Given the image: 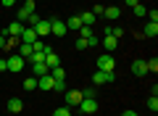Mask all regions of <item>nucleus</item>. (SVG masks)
Masks as SVG:
<instances>
[{
    "instance_id": "obj_1",
    "label": "nucleus",
    "mask_w": 158,
    "mask_h": 116,
    "mask_svg": "<svg viewBox=\"0 0 158 116\" xmlns=\"http://www.w3.org/2000/svg\"><path fill=\"white\" fill-rule=\"evenodd\" d=\"M32 13H34V0H24L16 16H19V21H21V24H27V19L32 16Z\"/></svg>"
},
{
    "instance_id": "obj_2",
    "label": "nucleus",
    "mask_w": 158,
    "mask_h": 116,
    "mask_svg": "<svg viewBox=\"0 0 158 116\" xmlns=\"http://www.w3.org/2000/svg\"><path fill=\"white\" fill-rule=\"evenodd\" d=\"M98 108H100V105H98V100L95 98H82V103H79V111H82V114H98Z\"/></svg>"
},
{
    "instance_id": "obj_3",
    "label": "nucleus",
    "mask_w": 158,
    "mask_h": 116,
    "mask_svg": "<svg viewBox=\"0 0 158 116\" xmlns=\"http://www.w3.org/2000/svg\"><path fill=\"white\" fill-rule=\"evenodd\" d=\"M113 69H116V61L111 58V53H106V55L98 58V71H113Z\"/></svg>"
},
{
    "instance_id": "obj_4",
    "label": "nucleus",
    "mask_w": 158,
    "mask_h": 116,
    "mask_svg": "<svg viewBox=\"0 0 158 116\" xmlns=\"http://www.w3.org/2000/svg\"><path fill=\"white\" fill-rule=\"evenodd\" d=\"M24 63H27V58H21V55H11V58H8V71H24Z\"/></svg>"
},
{
    "instance_id": "obj_5",
    "label": "nucleus",
    "mask_w": 158,
    "mask_h": 116,
    "mask_svg": "<svg viewBox=\"0 0 158 116\" xmlns=\"http://www.w3.org/2000/svg\"><path fill=\"white\" fill-rule=\"evenodd\" d=\"M66 24L61 21V19H50V34H56V37H66Z\"/></svg>"
},
{
    "instance_id": "obj_6",
    "label": "nucleus",
    "mask_w": 158,
    "mask_h": 116,
    "mask_svg": "<svg viewBox=\"0 0 158 116\" xmlns=\"http://www.w3.org/2000/svg\"><path fill=\"white\" fill-rule=\"evenodd\" d=\"M34 40H40V37H37V32H34V27H24V29H21V34H19V42L32 45Z\"/></svg>"
},
{
    "instance_id": "obj_7",
    "label": "nucleus",
    "mask_w": 158,
    "mask_h": 116,
    "mask_svg": "<svg viewBox=\"0 0 158 116\" xmlns=\"http://www.w3.org/2000/svg\"><path fill=\"white\" fill-rule=\"evenodd\" d=\"M34 32H37V37H48L50 34V19H40L34 24Z\"/></svg>"
},
{
    "instance_id": "obj_8",
    "label": "nucleus",
    "mask_w": 158,
    "mask_h": 116,
    "mask_svg": "<svg viewBox=\"0 0 158 116\" xmlns=\"http://www.w3.org/2000/svg\"><path fill=\"white\" fill-rule=\"evenodd\" d=\"M21 29H24L21 21H11L6 29H3V37H6V34H8V37H19V34H21Z\"/></svg>"
},
{
    "instance_id": "obj_9",
    "label": "nucleus",
    "mask_w": 158,
    "mask_h": 116,
    "mask_svg": "<svg viewBox=\"0 0 158 116\" xmlns=\"http://www.w3.org/2000/svg\"><path fill=\"white\" fill-rule=\"evenodd\" d=\"M63 100H66V105H69V108H74V105H79V103H82V92H79V90H69Z\"/></svg>"
},
{
    "instance_id": "obj_10",
    "label": "nucleus",
    "mask_w": 158,
    "mask_h": 116,
    "mask_svg": "<svg viewBox=\"0 0 158 116\" xmlns=\"http://www.w3.org/2000/svg\"><path fill=\"white\" fill-rule=\"evenodd\" d=\"M113 79H116L113 71H95V74H92V82H95V84H106V82H113Z\"/></svg>"
},
{
    "instance_id": "obj_11",
    "label": "nucleus",
    "mask_w": 158,
    "mask_h": 116,
    "mask_svg": "<svg viewBox=\"0 0 158 116\" xmlns=\"http://www.w3.org/2000/svg\"><path fill=\"white\" fill-rule=\"evenodd\" d=\"M53 82H56V79H53L50 74H45V77H37V90H45V92H50V90H53Z\"/></svg>"
},
{
    "instance_id": "obj_12",
    "label": "nucleus",
    "mask_w": 158,
    "mask_h": 116,
    "mask_svg": "<svg viewBox=\"0 0 158 116\" xmlns=\"http://www.w3.org/2000/svg\"><path fill=\"white\" fill-rule=\"evenodd\" d=\"M45 74H50V69H48V63H45V61L32 63V77H45Z\"/></svg>"
},
{
    "instance_id": "obj_13",
    "label": "nucleus",
    "mask_w": 158,
    "mask_h": 116,
    "mask_svg": "<svg viewBox=\"0 0 158 116\" xmlns=\"http://www.w3.org/2000/svg\"><path fill=\"white\" fill-rule=\"evenodd\" d=\"M45 63H48V69L61 66V58H58V53H56V50H45Z\"/></svg>"
},
{
    "instance_id": "obj_14",
    "label": "nucleus",
    "mask_w": 158,
    "mask_h": 116,
    "mask_svg": "<svg viewBox=\"0 0 158 116\" xmlns=\"http://www.w3.org/2000/svg\"><path fill=\"white\" fill-rule=\"evenodd\" d=\"M132 74H135V77H145V74H148L145 61H140V58H137V61H132Z\"/></svg>"
},
{
    "instance_id": "obj_15",
    "label": "nucleus",
    "mask_w": 158,
    "mask_h": 116,
    "mask_svg": "<svg viewBox=\"0 0 158 116\" xmlns=\"http://www.w3.org/2000/svg\"><path fill=\"white\" fill-rule=\"evenodd\" d=\"M100 45H103V48L108 50V53H113V50L118 48V40H116V37H111V34H106V37L100 40Z\"/></svg>"
},
{
    "instance_id": "obj_16",
    "label": "nucleus",
    "mask_w": 158,
    "mask_h": 116,
    "mask_svg": "<svg viewBox=\"0 0 158 116\" xmlns=\"http://www.w3.org/2000/svg\"><path fill=\"white\" fill-rule=\"evenodd\" d=\"M6 108L11 111V114H19V111L24 108V100H21V98H8V103H6Z\"/></svg>"
},
{
    "instance_id": "obj_17",
    "label": "nucleus",
    "mask_w": 158,
    "mask_h": 116,
    "mask_svg": "<svg viewBox=\"0 0 158 116\" xmlns=\"http://www.w3.org/2000/svg\"><path fill=\"white\" fill-rule=\"evenodd\" d=\"M103 16H106L108 21H116V19L121 16V8H118V6H108L106 11H103Z\"/></svg>"
},
{
    "instance_id": "obj_18",
    "label": "nucleus",
    "mask_w": 158,
    "mask_h": 116,
    "mask_svg": "<svg viewBox=\"0 0 158 116\" xmlns=\"http://www.w3.org/2000/svg\"><path fill=\"white\" fill-rule=\"evenodd\" d=\"M63 24H66L69 32H79V29H82V19L79 16H69V21H63Z\"/></svg>"
},
{
    "instance_id": "obj_19",
    "label": "nucleus",
    "mask_w": 158,
    "mask_h": 116,
    "mask_svg": "<svg viewBox=\"0 0 158 116\" xmlns=\"http://www.w3.org/2000/svg\"><path fill=\"white\" fill-rule=\"evenodd\" d=\"M79 19H82V27H92L98 16H92V11H85V13H79Z\"/></svg>"
},
{
    "instance_id": "obj_20",
    "label": "nucleus",
    "mask_w": 158,
    "mask_h": 116,
    "mask_svg": "<svg viewBox=\"0 0 158 116\" xmlns=\"http://www.w3.org/2000/svg\"><path fill=\"white\" fill-rule=\"evenodd\" d=\"M142 34H145V37H158V24L148 21V24H145V29H142Z\"/></svg>"
},
{
    "instance_id": "obj_21",
    "label": "nucleus",
    "mask_w": 158,
    "mask_h": 116,
    "mask_svg": "<svg viewBox=\"0 0 158 116\" xmlns=\"http://www.w3.org/2000/svg\"><path fill=\"white\" fill-rule=\"evenodd\" d=\"M50 77L53 79H66V69H63V66H53L50 69Z\"/></svg>"
},
{
    "instance_id": "obj_22",
    "label": "nucleus",
    "mask_w": 158,
    "mask_h": 116,
    "mask_svg": "<svg viewBox=\"0 0 158 116\" xmlns=\"http://www.w3.org/2000/svg\"><path fill=\"white\" fill-rule=\"evenodd\" d=\"M34 53V48L32 45H27V42H21V48H19V55H21V58H29V55Z\"/></svg>"
},
{
    "instance_id": "obj_23",
    "label": "nucleus",
    "mask_w": 158,
    "mask_h": 116,
    "mask_svg": "<svg viewBox=\"0 0 158 116\" xmlns=\"http://www.w3.org/2000/svg\"><path fill=\"white\" fill-rule=\"evenodd\" d=\"M24 90H27V92L29 90H37V77H27L24 79Z\"/></svg>"
},
{
    "instance_id": "obj_24",
    "label": "nucleus",
    "mask_w": 158,
    "mask_h": 116,
    "mask_svg": "<svg viewBox=\"0 0 158 116\" xmlns=\"http://www.w3.org/2000/svg\"><path fill=\"white\" fill-rule=\"evenodd\" d=\"M145 105H148V108L153 111V114H156V111H158V98H156V95H150V98L145 100Z\"/></svg>"
},
{
    "instance_id": "obj_25",
    "label": "nucleus",
    "mask_w": 158,
    "mask_h": 116,
    "mask_svg": "<svg viewBox=\"0 0 158 116\" xmlns=\"http://www.w3.org/2000/svg\"><path fill=\"white\" fill-rule=\"evenodd\" d=\"M53 90H56V92H66V79H56V82H53Z\"/></svg>"
},
{
    "instance_id": "obj_26",
    "label": "nucleus",
    "mask_w": 158,
    "mask_h": 116,
    "mask_svg": "<svg viewBox=\"0 0 158 116\" xmlns=\"http://www.w3.org/2000/svg\"><path fill=\"white\" fill-rule=\"evenodd\" d=\"M145 66H148V71H150V74H156V71H158V58H150V61H145Z\"/></svg>"
},
{
    "instance_id": "obj_27",
    "label": "nucleus",
    "mask_w": 158,
    "mask_h": 116,
    "mask_svg": "<svg viewBox=\"0 0 158 116\" xmlns=\"http://www.w3.org/2000/svg\"><path fill=\"white\" fill-rule=\"evenodd\" d=\"M53 116H71V108H69V105H61V108L53 111Z\"/></svg>"
},
{
    "instance_id": "obj_28",
    "label": "nucleus",
    "mask_w": 158,
    "mask_h": 116,
    "mask_svg": "<svg viewBox=\"0 0 158 116\" xmlns=\"http://www.w3.org/2000/svg\"><path fill=\"white\" fill-rule=\"evenodd\" d=\"M132 13H135V16H145V13H148V8H145V6H140V3H137V6L132 8Z\"/></svg>"
},
{
    "instance_id": "obj_29",
    "label": "nucleus",
    "mask_w": 158,
    "mask_h": 116,
    "mask_svg": "<svg viewBox=\"0 0 158 116\" xmlns=\"http://www.w3.org/2000/svg\"><path fill=\"white\" fill-rule=\"evenodd\" d=\"M74 45H77V50H87V48H90L85 37H77V42H74Z\"/></svg>"
},
{
    "instance_id": "obj_30",
    "label": "nucleus",
    "mask_w": 158,
    "mask_h": 116,
    "mask_svg": "<svg viewBox=\"0 0 158 116\" xmlns=\"http://www.w3.org/2000/svg\"><path fill=\"white\" fill-rule=\"evenodd\" d=\"M82 92V98H95V87H85V90H79Z\"/></svg>"
},
{
    "instance_id": "obj_31",
    "label": "nucleus",
    "mask_w": 158,
    "mask_h": 116,
    "mask_svg": "<svg viewBox=\"0 0 158 116\" xmlns=\"http://www.w3.org/2000/svg\"><path fill=\"white\" fill-rule=\"evenodd\" d=\"M79 37H85V40L92 37V29H90V27H82V29H79Z\"/></svg>"
},
{
    "instance_id": "obj_32",
    "label": "nucleus",
    "mask_w": 158,
    "mask_h": 116,
    "mask_svg": "<svg viewBox=\"0 0 158 116\" xmlns=\"http://www.w3.org/2000/svg\"><path fill=\"white\" fill-rule=\"evenodd\" d=\"M145 16H150V21H153V24H158V11H156V8H150Z\"/></svg>"
},
{
    "instance_id": "obj_33",
    "label": "nucleus",
    "mask_w": 158,
    "mask_h": 116,
    "mask_svg": "<svg viewBox=\"0 0 158 116\" xmlns=\"http://www.w3.org/2000/svg\"><path fill=\"white\" fill-rule=\"evenodd\" d=\"M103 11H106V6H95L92 8V16H103Z\"/></svg>"
},
{
    "instance_id": "obj_34",
    "label": "nucleus",
    "mask_w": 158,
    "mask_h": 116,
    "mask_svg": "<svg viewBox=\"0 0 158 116\" xmlns=\"http://www.w3.org/2000/svg\"><path fill=\"white\" fill-rule=\"evenodd\" d=\"M87 45H90V48H95V45H100V40H98L95 34H92V37H87Z\"/></svg>"
},
{
    "instance_id": "obj_35",
    "label": "nucleus",
    "mask_w": 158,
    "mask_h": 116,
    "mask_svg": "<svg viewBox=\"0 0 158 116\" xmlns=\"http://www.w3.org/2000/svg\"><path fill=\"white\" fill-rule=\"evenodd\" d=\"M0 6H3V8H13V6H16V0H0Z\"/></svg>"
},
{
    "instance_id": "obj_36",
    "label": "nucleus",
    "mask_w": 158,
    "mask_h": 116,
    "mask_svg": "<svg viewBox=\"0 0 158 116\" xmlns=\"http://www.w3.org/2000/svg\"><path fill=\"white\" fill-rule=\"evenodd\" d=\"M0 71H8V58H0Z\"/></svg>"
},
{
    "instance_id": "obj_37",
    "label": "nucleus",
    "mask_w": 158,
    "mask_h": 116,
    "mask_svg": "<svg viewBox=\"0 0 158 116\" xmlns=\"http://www.w3.org/2000/svg\"><path fill=\"white\" fill-rule=\"evenodd\" d=\"M16 42H19V37H11V40H6V48H13Z\"/></svg>"
},
{
    "instance_id": "obj_38",
    "label": "nucleus",
    "mask_w": 158,
    "mask_h": 116,
    "mask_svg": "<svg viewBox=\"0 0 158 116\" xmlns=\"http://www.w3.org/2000/svg\"><path fill=\"white\" fill-rule=\"evenodd\" d=\"M124 3H127L129 8H135V6H137V0H124Z\"/></svg>"
},
{
    "instance_id": "obj_39",
    "label": "nucleus",
    "mask_w": 158,
    "mask_h": 116,
    "mask_svg": "<svg viewBox=\"0 0 158 116\" xmlns=\"http://www.w3.org/2000/svg\"><path fill=\"white\" fill-rule=\"evenodd\" d=\"M121 116H137V114H135V111H124V114H121Z\"/></svg>"
},
{
    "instance_id": "obj_40",
    "label": "nucleus",
    "mask_w": 158,
    "mask_h": 116,
    "mask_svg": "<svg viewBox=\"0 0 158 116\" xmlns=\"http://www.w3.org/2000/svg\"><path fill=\"white\" fill-rule=\"evenodd\" d=\"M0 48H6V40H3V34H0Z\"/></svg>"
},
{
    "instance_id": "obj_41",
    "label": "nucleus",
    "mask_w": 158,
    "mask_h": 116,
    "mask_svg": "<svg viewBox=\"0 0 158 116\" xmlns=\"http://www.w3.org/2000/svg\"><path fill=\"white\" fill-rule=\"evenodd\" d=\"M16 3H24V0H16Z\"/></svg>"
},
{
    "instance_id": "obj_42",
    "label": "nucleus",
    "mask_w": 158,
    "mask_h": 116,
    "mask_svg": "<svg viewBox=\"0 0 158 116\" xmlns=\"http://www.w3.org/2000/svg\"><path fill=\"white\" fill-rule=\"evenodd\" d=\"M153 116H156V114H153Z\"/></svg>"
}]
</instances>
